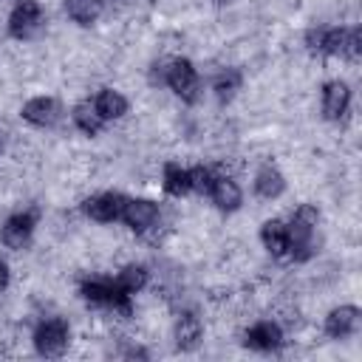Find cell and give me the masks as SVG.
Wrapping results in <instances>:
<instances>
[{
	"instance_id": "cell-1",
	"label": "cell",
	"mask_w": 362,
	"mask_h": 362,
	"mask_svg": "<svg viewBox=\"0 0 362 362\" xmlns=\"http://www.w3.org/2000/svg\"><path fill=\"white\" fill-rule=\"evenodd\" d=\"M317 218H320V212H317L311 204H303V206L294 212L291 223L286 226V235H288V252H291L297 260L308 257V246H311V235H314Z\"/></svg>"
},
{
	"instance_id": "cell-2",
	"label": "cell",
	"mask_w": 362,
	"mask_h": 362,
	"mask_svg": "<svg viewBox=\"0 0 362 362\" xmlns=\"http://www.w3.org/2000/svg\"><path fill=\"white\" fill-rule=\"evenodd\" d=\"M34 342H37V351L42 356H59L65 348H68V328L62 320H48L37 328L34 334Z\"/></svg>"
},
{
	"instance_id": "cell-3",
	"label": "cell",
	"mask_w": 362,
	"mask_h": 362,
	"mask_svg": "<svg viewBox=\"0 0 362 362\" xmlns=\"http://www.w3.org/2000/svg\"><path fill=\"white\" fill-rule=\"evenodd\" d=\"M167 85L184 96V99H195V90H198V76H195V68L187 62V59H175L167 65Z\"/></svg>"
},
{
	"instance_id": "cell-4",
	"label": "cell",
	"mask_w": 362,
	"mask_h": 362,
	"mask_svg": "<svg viewBox=\"0 0 362 362\" xmlns=\"http://www.w3.org/2000/svg\"><path fill=\"white\" fill-rule=\"evenodd\" d=\"M122 218H124L127 226H133V229H147V226H153V221L158 218V206H156L153 201L133 198V201H124Z\"/></svg>"
},
{
	"instance_id": "cell-5",
	"label": "cell",
	"mask_w": 362,
	"mask_h": 362,
	"mask_svg": "<svg viewBox=\"0 0 362 362\" xmlns=\"http://www.w3.org/2000/svg\"><path fill=\"white\" fill-rule=\"evenodd\" d=\"M40 23V6L34 0H20L17 8L11 11V20H8V31L14 37H28Z\"/></svg>"
},
{
	"instance_id": "cell-6",
	"label": "cell",
	"mask_w": 362,
	"mask_h": 362,
	"mask_svg": "<svg viewBox=\"0 0 362 362\" xmlns=\"http://www.w3.org/2000/svg\"><path fill=\"white\" fill-rule=\"evenodd\" d=\"M122 206H124V198L122 195H113V192H105V195H93L88 204H85V212L93 218V221H116L122 215Z\"/></svg>"
},
{
	"instance_id": "cell-7",
	"label": "cell",
	"mask_w": 362,
	"mask_h": 362,
	"mask_svg": "<svg viewBox=\"0 0 362 362\" xmlns=\"http://www.w3.org/2000/svg\"><path fill=\"white\" fill-rule=\"evenodd\" d=\"M31 229H34V215H28V212L11 215L3 226V243L11 246V249H20L31 238Z\"/></svg>"
},
{
	"instance_id": "cell-8",
	"label": "cell",
	"mask_w": 362,
	"mask_h": 362,
	"mask_svg": "<svg viewBox=\"0 0 362 362\" xmlns=\"http://www.w3.org/2000/svg\"><path fill=\"white\" fill-rule=\"evenodd\" d=\"M356 325H359V311L354 308V305H339V308H334L331 314H328V320H325V331L331 334V337H348V334H354L356 331Z\"/></svg>"
},
{
	"instance_id": "cell-9",
	"label": "cell",
	"mask_w": 362,
	"mask_h": 362,
	"mask_svg": "<svg viewBox=\"0 0 362 362\" xmlns=\"http://www.w3.org/2000/svg\"><path fill=\"white\" fill-rule=\"evenodd\" d=\"M348 102H351V90L345 82H328L325 90H322V110L328 119H339L345 110H348Z\"/></svg>"
},
{
	"instance_id": "cell-10",
	"label": "cell",
	"mask_w": 362,
	"mask_h": 362,
	"mask_svg": "<svg viewBox=\"0 0 362 362\" xmlns=\"http://www.w3.org/2000/svg\"><path fill=\"white\" fill-rule=\"evenodd\" d=\"M57 113H59V107H57V102L48 99V96H37V99H31V102L23 107V116H25L31 124H40V127L54 124V122H57Z\"/></svg>"
},
{
	"instance_id": "cell-11",
	"label": "cell",
	"mask_w": 362,
	"mask_h": 362,
	"mask_svg": "<svg viewBox=\"0 0 362 362\" xmlns=\"http://www.w3.org/2000/svg\"><path fill=\"white\" fill-rule=\"evenodd\" d=\"M209 192H212V201L221 206V209H238V204H240V189H238V184L232 181V178H215L212 181V187H209Z\"/></svg>"
},
{
	"instance_id": "cell-12",
	"label": "cell",
	"mask_w": 362,
	"mask_h": 362,
	"mask_svg": "<svg viewBox=\"0 0 362 362\" xmlns=\"http://www.w3.org/2000/svg\"><path fill=\"white\" fill-rule=\"evenodd\" d=\"M280 328L274 325V322H257L249 334H246V342L252 345V348H260V351H272V348H277L280 345Z\"/></svg>"
},
{
	"instance_id": "cell-13",
	"label": "cell",
	"mask_w": 362,
	"mask_h": 362,
	"mask_svg": "<svg viewBox=\"0 0 362 362\" xmlns=\"http://www.w3.org/2000/svg\"><path fill=\"white\" fill-rule=\"evenodd\" d=\"M201 339V320L195 314H181L175 322V342L178 348H195Z\"/></svg>"
},
{
	"instance_id": "cell-14",
	"label": "cell",
	"mask_w": 362,
	"mask_h": 362,
	"mask_svg": "<svg viewBox=\"0 0 362 362\" xmlns=\"http://www.w3.org/2000/svg\"><path fill=\"white\" fill-rule=\"evenodd\" d=\"M260 238H263V243H266V249H269L272 255L283 257V255L288 252V235H286V226H283L280 221H269V223H263Z\"/></svg>"
},
{
	"instance_id": "cell-15",
	"label": "cell",
	"mask_w": 362,
	"mask_h": 362,
	"mask_svg": "<svg viewBox=\"0 0 362 362\" xmlns=\"http://www.w3.org/2000/svg\"><path fill=\"white\" fill-rule=\"evenodd\" d=\"M93 107L99 110L102 119H119V116L127 110V102H124V96L116 93V90H102V93L96 96V105H93Z\"/></svg>"
},
{
	"instance_id": "cell-16",
	"label": "cell",
	"mask_w": 362,
	"mask_h": 362,
	"mask_svg": "<svg viewBox=\"0 0 362 362\" xmlns=\"http://www.w3.org/2000/svg\"><path fill=\"white\" fill-rule=\"evenodd\" d=\"M255 189H257V195H263V198H274V195L283 192V175H280L274 167H263V170L257 173Z\"/></svg>"
},
{
	"instance_id": "cell-17",
	"label": "cell",
	"mask_w": 362,
	"mask_h": 362,
	"mask_svg": "<svg viewBox=\"0 0 362 362\" xmlns=\"http://www.w3.org/2000/svg\"><path fill=\"white\" fill-rule=\"evenodd\" d=\"M65 8L76 23H93L102 14V0H65Z\"/></svg>"
},
{
	"instance_id": "cell-18",
	"label": "cell",
	"mask_w": 362,
	"mask_h": 362,
	"mask_svg": "<svg viewBox=\"0 0 362 362\" xmlns=\"http://www.w3.org/2000/svg\"><path fill=\"white\" fill-rule=\"evenodd\" d=\"M164 189L170 195H184L189 189V170H181L178 164L164 167Z\"/></svg>"
},
{
	"instance_id": "cell-19",
	"label": "cell",
	"mask_w": 362,
	"mask_h": 362,
	"mask_svg": "<svg viewBox=\"0 0 362 362\" xmlns=\"http://www.w3.org/2000/svg\"><path fill=\"white\" fill-rule=\"evenodd\" d=\"M74 122H76V127L85 130V133H99V127H102L99 110H96L93 105H85V102L74 107Z\"/></svg>"
},
{
	"instance_id": "cell-20",
	"label": "cell",
	"mask_w": 362,
	"mask_h": 362,
	"mask_svg": "<svg viewBox=\"0 0 362 362\" xmlns=\"http://www.w3.org/2000/svg\"><path fill=\"white\" fill-rule=\"evenodd\" d=\"M144 283H147V272H144L141 266H127V269H122L119 277H116V286H119L122 291H127V294L139 291Z\"/></svg>"
},
{
	"instance_id": "cell-21",
	"label": "cell",
	"mask_w": 362,
	"mask_h": 362,
	"mask_svg": "<svg viewBox=\"0 0 362 362\" xmlns=\"http://www.w3.org/2000/svg\"><path fill=\"white\" fill-rule=\"evenodd\" d=\"M238 85H240V74H238V71H223V74L215 79V90H218L221 99H229V96L238 90Z\"/></svg>"
},
{
	"instance_id": "cell-22",
	"label": "cell",
	"mask_w": 362,
	"mask_h": 362,
	"mask_svg": "<svg viewBox=\"0 0 362 362\" xmlns=\"http://www.w3.org/2000/svg\"><path fill=\"white\" fill-rule=\"evenodd\" d=\"M212 173L206 170V167H195V170H189V189H198V192H209V187H212Z\"/></svg>"
},
{
	"instance_id": "cell-23",
	"label": "cell",
	"mask_w": 362,
	"mask_h": 362,
	"mask_svg": "<svg viewBox=\"0 0 362 362\" xmlns=\"http://www.w3.org/2000/svg\"><path fill=\"white\" fill-rule=\"evenodd\" d=\"M345 57H351V59H356L359 54H362V31L359 28H351L348 31V37H345V51H342Z\"/></svg>"
},
{
	"instance_id": "cell-24",
	"label": "cell",
	"mask_w": 362,
	"mask_h": 362,
	"mask_svg": "<svg viewBox=\"0 0 362 362\" xmlns=\"http://www.w3.org/2000/svg\"><path fill=\"white\" fill-rule=\"evenodd\" d=\"M6 277H8V274H6V266H3V263H0V288H3V286H6Z\"/></svg>"
}]
</instances>
